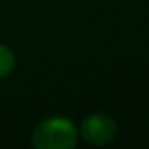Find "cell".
I'll return each instance as SVG.
<instances>
[{"mask_svg": "<svg viewBox=\"0 0 149 149\" xmlns=\"http://www.w3.org/2000/svg\"><path fill=\"white\" fill-rule=\"evenodd\" d=\"M15 54L13 51L3 45V44H0V78H5L8 76V74L15 69Z\"/></svg>", "mask_w": 149, "mask_h": 149, "instance_id": "3", "label": "cell"}, {"mask_svg": "<svg viewBox=\"0 0 149 149\" xmlns=\"http://www.w3.org/2000/svg\"><path fill=\"white\" fill-rule=\"evenodd\" d=\"M32 145L37 149H73L78 145V129L64 117L47 118L35 127Z\"/></svg>", "mask_w": 149, "mask_h": 149, "instance_id": "1", "label": "cell"}, {"mask_svg": "<svg viewBox=\"0 0 149 149\" xmlns=\"http://www.w3.org/2000/svg\"><path fill=\"white\" fill-rule=\"evenodd\" d=\"M81 134L86 143L94 146H102L110 143L116 137L117 124L110 116L95 113L84 120L81 126Z\"/></svg>", "mask_w": 149, "mask_h": 149, "instance_id": "2", "label": "cell"}]
</instances>
